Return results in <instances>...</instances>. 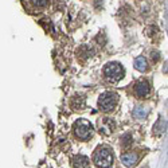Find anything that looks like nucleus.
<instances>
[{
	"mask_svg": "<svg viewBox=\"0 0 168 168\" xmlns=\"http://www.w3.org/2000/svg\"><path fill=\"white\" fill-rule=\"evenodd\" d=\"M74 133L79 140L88 141V140L93 136V125L90 124L88 120L79 119L74 122Z\"/></svg>",
	"mask_w": 168,
	"mask_h": 168,
	"instance_id": "nucleus-1",
	"label": "nucleus"
},
{
	"mask_svg": "<svg viewBox=\"0 0 168 168\" xmlns=\"http://www.w3.org/2000/svg\"><path fill=\"white\" fill-rule=\"evenodd\" d=\"M93 161L98 168H110V165L113 164V155L110 149L98 148L93 155Z\"/></svg>",
	"mask_w": 168,
	"mask_h": 168,
	"instance_id": "nucleus-2",
	"label": "nucleus"
},
{
	"mask_svg": "<svg viewBox=\"0 0 168 168\" xmlns=\"http://www.w3.org/2000/svg\"><path fill=\"white\" fill-rule=\"evenodd\" d=\"M117 102H119V96H117L116 93L105 92V93H102L98 98V108H99V110L108 113V112H110V110L115 109Z\"/></svg>",
	"mask_w": 168,
	"mask_h": 168,
	"instance_id": "nucleus-3",
	"label": "nucleus"
},
{
	"mask_svg": "<svg viewBox=\"0 0 168 168\" xmlns=\"http://www.w3.org/2000/svg\"><path fill=\"white\" fill-rule=\"evenodd\" d=\"M104 74H105V78L109 81V82L115 84V82H119L122 77H124V69H122V66L120 65V63L110 62L105 66Z\"/></svg>",
	"mask_w": 168,
	"mask_h": 168,
	"instance_id": "nucleus-4",
	"label": "nucleus"
},
{
	"mask_svg": "<svg viewBox=\"0 0 168 168\" xmlns=\"http://www.w3.org/2000/svg\"><path fill=\"white\" fill-rule=\"evenodd\" d=\"M149 93H151V88H149L148 82H145V81H140V82L136 84L135 94H136V97L137 98H145Z\"/></svg>",
	"mask_w": 168,
	"mask_h": 168,
	"instance_id": "nucleus-5",
	"label": "nucleus"
},
{
	"mask_svg": "<svg viewBox=\"0 0 168 168\" xmlns=\"http://www.w3.org/2000/svg\"><path fill=\"white\" fill-rule=\"evenodd\" d=\"M137 153H133V152H129V153H124V155H121V161L122 164L125 167H133L136 163H137Z\"/></svg>",
	"mask_w": 168,
	"mask_h": 168,
	"instance_id": "nucleus-6",
	"label": "nucleus"
},
{
	"mask_svg": "<svg viewBox=\"0 0 168 168\" xmlns=\"http://www.w3.org/2000/svg\"><path fill=\"white\" fill-rule=\"evenodd\" d=\"M73 165H74V168H89L90 160L86 156L79 155V156L74 157V160H73Z\"/></svg>",
	"mask_w": 168,
	"mask_h": 168,
	"instance_id": "nucleus-7",
	"label": "nucleus"
},
{
	"mask_svg": "<svg viewBox=\"0 0 168 168\" xmlns=\"http://www.w3.org/2000/svg\"><path fill=\"white\" fill-rule=\"evenodd\" d=\"M135 69L139 70V71H145L148 69V63L147 59L144 57H137L135 59Z\"/></svg>",
	"mask_w": 168,
	"mask_h": 168,
	"instance_id": "nucleus-8",
	"label": "nucleus"
},
{
	"mask_svg": "<svg viewBox=\"0 0 168 168\" xmlns=\"http://www.w3.org/2000/svg\"><path fill=\"white\" fill-rule=\"evenodd\" d=\"M99 126H101V129H99V130H102V132L105 133V135H109V133L113 132L115 124H113L110 120H105L104 122H99Z\"/></svg>",
	"mask_w": 168,
	"mask_h": 168,
	"instance_id": "nucleus-9",
	"label": "nucleus"
},
{
	"mask_svg": "<svg viewBox=\"0 0 168 168\" xmlns=\"http://www.w3.org/2000/svg\"><path fill=\"white\" fill-rule=\"evenodd\" d=\"M148 113L149 110L147 108H144V106H137L133 110V116L136 117V119H139V120H141V119H145V117L148 116Z\"/></svg>",
	"mask_w": 168,
	"mask_h": 168,
	"instance_id": "nucleus-10",
	"label": "nucleus"
},
{
	"mask_svg": "<svg viewBox=\"0 0 168 168\" xmlns=\"http://www.w3.org/2000/svg\"><path fill=\"white\" fill-rule=\"evenodd\" d=\"M164 129H165V122L163 119H159V121L156 122V125L153 126V132L155 133H161V132H164Z\"/></svg>",
	"mask_w": 168,
	"mask_h": 168,
	"instance_id": "nucleus-11",
	"label": "nucleus"
},
{
	"mask_svg": "<svg viewBox=\"0 0 168 168\" xmlns=\"http://www.w3.org/2000/svg\"><path fill=\"white\" fill-rule=\"evenodd\" d=\"M31 2V4H33L34 7H36V8H44L48 4V2L50 0H30Z\"/></svg>",
	"mask_w": 168,
	"mask_h": 168,
	"instance_id": "nucleus-12",
	"label": "nucleus"
},
{
	"mask_svg": "<svg viewBox=\"0 0 168 168\" xmlns=\"http://www.w3.org/2000/svg\"><path fill=\"white\" fill-rule=\"evenodd\" d=\"M130 143H132V137H130V135H125L124 137H121V144L124 145V147H129Z\"/></svg>",
	"mask_w": 168,
	"mask_h": 168,
	"instance_id": "nucleus-13",
	"label": "nucleus"
},
{
	"mask_svg": "<svg viewBox=\"0 0 168 168\" xmlns=\"http://www.w3.org/2000/svg\"><path fill=\"white\" fill-rule=\"evenodd\" d=\"M152 59L153 61H157L159 59V53H152Z\"/></svg>",
	"mask_w": 168,
	"mask_h": 168,
	"instance_id": "nucleus-14",
	"label": "nucleus"
}]
</instances>
